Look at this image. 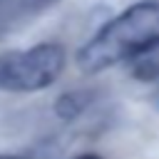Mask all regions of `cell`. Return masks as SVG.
<instances>
[{"label": "cell", "mask_w": 159, "mask_h": 159, "mask_svg": "<svg viewBox=\"0 0 159 159\" xmlns=\"http://www.w3.org/2000/svg\"><path fill=\"white\" fill-rule=\"evenodd\" d=\"M159 42V0H139L102 25L77 52V65L97 75L117 62H129Z\"/></svg>", "instance_id": "1"}, {"label": "cell", "mask_w": 159, "mask_h": 159, "mask_svg": "<svg viewBox=\"0 0 159 159\" xmlns=\"http://www.w3.org/2000/svg\"><path fill=\"white\" fill-rule=\"evenodd\" d=\"M67 65V52L60 42H40L27 50L0 52V89L2 92H42L57 82Z\"/></svg>", "instance_id": "2"}, {"label": "cell", "mask_w": 159, "mask_h": 159, "mask_svg": "<svg viewBox=\"0 0 159 159\" xmlns=\"http://www.w3.org/2000/svg\"><path fill=\"white\" fill-rule=\"evenodd\" d=\"M129 75L139 82H157L159 80V42L129 60Z\"/></svg>", "instance_id": "3"}, {"label": "cell", "mask_w": 159, "mask_h": 159, "mask_svg": "<svg viewBox=\"0 0 159 159\" xmlns=\"http://www.w3.org/2000/svg\"><path fill=\"white\" fill-rule=\"evenodd\" d=\"M87 104H89V92H82V89L65 92V94H60L57 102H55V114L70 122V119L80 117Z\"/></svg>", "instance_id": "4"}, {"label": "cell", "mask_w": 159, "mask_h": 159, "mask_svg": "<svg viewBox=\"0 0 159 159\" xmlns=\"http://www.w3.org/2000/svg\"><path fill=\"white\" fill-rule=\"evenodd\" d=\"M152 102L159 107V84H157V87H154V92H152Z\"/></svg>", "instance_id": "5"}, {"label": "cell", "mask_w": 159, "mask_h": 159, "mask_svg": "<svg viewBox=\"0 0 159 159\" xmlns=\"http://www.w3.org/2000/svg\"><path fill=\"white\" fill-rule=\"evenodd\" d=\"M75 159H102L99 154H80V157H75Z\"/></svg>", "instance_id": "6"}, {"label": "cell", "mask_w": 159, "mask_h": 159, "mask_svg": "<svg viewBox=\"0 0 159 159\" xmlns=\"http://www.w3.org/2000/svg\"><path fill=\"white\" fill-rule=\"evenodd\" d=\"M0 159H27V157H17V154H0Z\"/></svg>", "instance_id": "7"}]
</instances>
